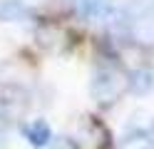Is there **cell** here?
Here are the masks:
<instances>
[{"mask_svg": "<svg viewBox=\"0 0 154 149\" xmlns=\"http://www.w3.org/2000/svg\"><path fill=\"white\" fill-rule=\"evenodd\" d=\"M62 40H65V30L60 25H55V23H45L37 30V42L42 47H47V50H57L62 45Z\"/></svg>", "mask_w": 154, "mask_h": 149, "instance_id": "cell-4", "label": "cell"}, {"mask_svg": "<svg viewBox=\"0 0 154 149\" xmlns=\"http://www.w3.org/2000/svg\"><path fill=\"white\" fill-rule=\"evenodd\" d=\"M127 89H129V77L124 75L117 65L100 67L97 72H94V77H92V85H90V92L100 104L117 102Z\"/></svg>", "mask_w": 154, "mask_h": 149, "instance_id": "cell-1", "label": "cell"}, {"mask_svg": "<svg viewBox=\"0 0 154 149\" xmlns=\"http://www.w3.org/2000/svg\"><path fill=\"white\" fill-rule=\"evenodd\" d=\"M129 89L134 95H147L154 89V72L152 70H134L129 75Z\"/></svg>", "mask_w": 154, "mask_h": 149, "instance_id": "cell-6", "label": "cell"}, {"mask_svg": "<svg viewBox=\"0 0 154 149\" xmlns=\"http://www.w3.org/2000/svg\"><path fill=\"white\" fill-rule=\"evenodd\" d=\"M23 132H25L27 142H30L32 147H45L47 142H50V127H47L45 119H35V122L25 124Z\"/></svg>", "mask_w": 154, "mask_h": 149, "instance_id": "cell-5", "label": "cell"}, {"mask_svg": "<svg viewBox=\"0 0 154 149\" xmlns=\"http://www.w3.org/2000/svg\"><path fill=\"white\" fill-rule=\"evenodd\" d=\"M147 139H149V144L154 147V124H152V127L147 129Z\"/></svg>", "mask_w": 154, "mask_h": 149, "instance_id": "cell-8", "label": "cell"}, {"mask_svg": "<svg viewBox=\"0 0 154 149\" xmlns=\"http://www.w3.org/2000/svg\"><path fill=\"white\" fill-rule=\"evenodd\" d=\"M32 13L23 0H0V20L5 23H20V20H27Z\"/></svg>", "mask_w": 154, "mask_h": 149, "instance_id": "cell-3", "label": "cell"}, {"mask_svg": "<svg viewBox=\"0 0 154 149\" xmlns=\"http://www.w3.org/2000/svg\"><path fill=\"white\" fill-rule=\"evenodd\" d=\"M77 5L85 17H107L112 13V8L104 0H77Z\"/></svg>", "mask_w": 154, "mask_h": 149, "instance_id": "cell-7", "label": "cell"}, {"mask_svg": "<svg viewBox=\"0 0 154 149\" xmlns=\"http://www.w3.org/2000/svg\"><path fill=\"white\" fill-rule=\"evenodd\" d=\"M70 144L75 149H107L109 129L97 117H80L75 129L70 132Z\"/></svg>", "mask_w": 154, "mask_h": 149, "instance_id": "cell-2", "label": "cell"}]
</instances>
